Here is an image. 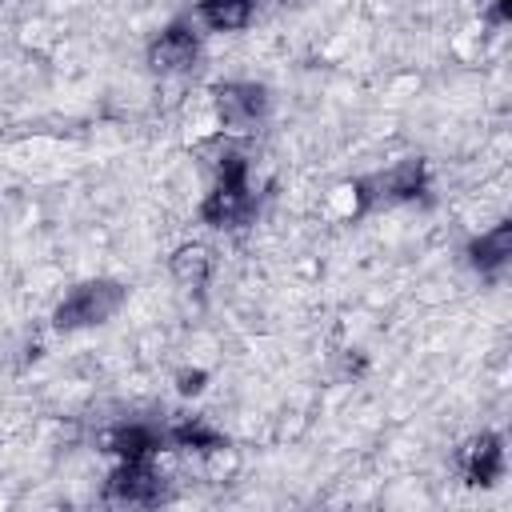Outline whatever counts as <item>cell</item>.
I'll return each mask as SVG.
<instances>
[{"mask_svg":"<svg viewBox=\"0 0 512 512\" xmlns=\"http://www.w3.org/2000/svg\"><path fill=\"white\" fill-rule=\"evenodd\" d=\"M256 212V196H252V188H248V164H244V156H236V152H228L224 160H220V180H216V188L204 196V204H200V216H204V224H212V228H240V224H248V216Z\"/></svg>","mask_w":512,"mask_h":512,"instance_id":"obj_1","label":"cell"},{"mask_svg":"<svg viewBox=\"0 0 512 512\" xmlns=\"http://www.w3.org/2000/svg\"><path fill=\"white\" fill-rule=\"evenodd\" d=\"M124 304V284L116 280H88V284H76L52 312V324L60 332H76V328H92V324H104L108 316H116Z\"/></svg>","mask_w":512,"mask_h":512,"instance_id":"obj_2","label":"cell"},{"mask_svg":"<svg viewBox=\"0 0 512 512\" xmlns=\"http://www.w3.org/2000/svg\"><path fill=\"white\" fill-rule=\"evenodd\" d=\"M108 504L124 508H148L164 500V480L152 468V460H120V468L108 476Z\"/></svg>","mask_w":512,"mask_h":512,"instance_id":"obj_3","label":"cell"},{"mask_svg":"<svg viewBox=\"0 0 512 512\" xmlns=\"http://www.w3.org/2000/svg\"><path fill=\"white\" fill-rule=\"evenodd\" d=\"M268 112V92L252 80H232L216 88V116L228 132H252Z\"/></svg>","mask_w":512,"mask_h":512,"instance_id":"obj_4","label":"cell"},{"mask_svg":"<svg viewBox=\"0 0 512 512\" xmlns=\"http://www.w3.org/2000/svg\"><path fill=\"white\" fill-rule=\"evenodd\" d=\"M456 464H460V476L468 484H484L488 488V484H496L504 476V440L496 432H484V436H476V440H468L460 448Z\"/></svg>","mask_w":512,"mask_h":512,"instance_id":"obj_5","label":"cell"},{"mask_svg":"<svg viewBox=\"0 0 512 512\" xmlns=\"http://www.w3.org/2000/svg\"><path fill=\"white\" fill-rule=\"evenodd\" d=\"M196 56H200V36H196L188 24L164 28V32L152 40V48H148V64H152L156 72H188V68L196 64Z\"/></svg>","mask_w":512,"mask_h":512,"instance_id":"obj_6","label":"cell"},{"mask_svg":"<svg viewBox=\"0 0 512 512\" xmlns=\"http://www.w3.org/2000/svg\"><path fill=\"white\" fill-rule=\"evenodd\" d=\"M424 184H428L424 160H400L396 168H388L384 176H376V180L368 184V188H376V192H364L360 204H372V200H384V204H392V200H416V196L424 192Z\"/></svg>","mask_w":512,"mask_h":512,"instance_id":"obj_7","label":"cell"},{"mask_svg":"<svg viewBox=\"0 0 512 512\" xmlns=\"http://www.w3.org/2000/svg\"><path fill=\"white\" fill-rule=\"evenodd\" d=\"M468 256L484 276H496L512 256V224H496V228L480 232V240H472Z\"/></svg>","mask_w":512,"mask_h":512,"instance_id":"obj_8","label":"cell"},{"mask_svg":"<svg viewBox=\"0 0 512 512\" xmlns=\"http://www.w3.org/2000/svg\"><path fill=\"white\" fill-rule=\"evenodd\" d=\"M164 444V432L148 428V424H124L108 436V448L120 456V460H152Z\"/></svg>","mask_w":512,"mask_h":512,"instance_id":"obj_9","label":"cell"},{"mask_svg":"<svg viewBox=\"0 0 512 512\" xmlns=\"http://www.w3.org/2000/svg\"><path fill=\"white\" fill-rule=\"evenodd\" d=\"M208 272H212V256H208V248H200V244H184V248L172 256V276H176V284L188 288V292H204Z\"/></svg>","mask_w":512,"mask_h":512,"instance_id":"obj_10","label":"cell"},{"mask_svg":"<svg viewBox=\"0 0 512 512\" xmlns=\"http://www.w3.org/2000/svg\"><path fill=\"white\" fill-rule=\"evenodd\" d=\"M252 8L256 0H200V20L212 32H232L252 20Z\"/></svg>","mask_w":512,"mask_h":512,"instance_id":"obj_11","label":"cell"},{"mask_svg":"<svg viewBox=\"0 0 512 512\" xmlns=\"http://www.w3.org/2000/svg\"><path fill=\"white\" fill-rule=\"evenodd\" d=\"M164 440L176 444V448H188V452H216V448H224V436H220L208 420H200V416H192V420L168 428Z\"/></svg>","mask_w":512,"mask_h":512,"instance_id":"obj_12","label":"cell"},{"mask_svg":"<svg viewBox=\"0 0 512 512\" xmlns=\"http://www.w3.org/2000/svg\"><path fill=\"white\" fill-rule=\"evenodd\" d=\"M200 388H204V372H184V376H180V392H184V396H192V392H200Z\"/></svg>","mask_w":512,"mask_h":512,"instance_id":"obj_13","label":"cell"}]
</instances>
